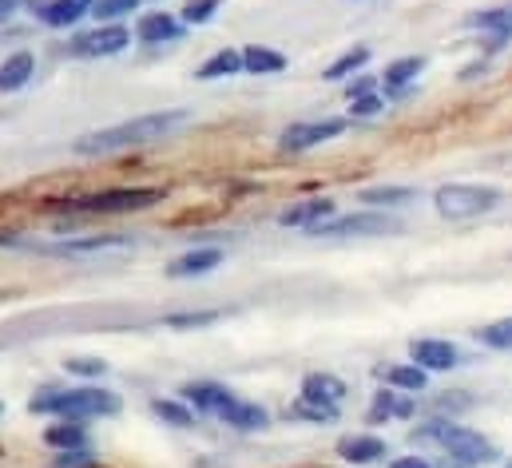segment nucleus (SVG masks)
<instances>
[{"label":"nucleus","instance_id":"nucleus-11","mask_svg":"<svg viewBox=\"0 0 512 468\" xmlns=\"http://www.w3.org/2000/svg\"><path fill=\"white\" fill-rule=\"evenodd\" d=\"M421 72H425V56H401V60L385 64V72H382L385 96H389V100H405V96L413 92V84H417Z\"/></svg>","mask_w":512,"mask_h":468},{"label":"nucleus","instance_id":"nucleus-20","mask_svg":"<svg viewBox=\"0 0 512 468\" xmlns=\"http://www.w3.org/2000/svg\"><path fill=\"white\" fill-rule=\"evenodd\" d=\"M358 203L366 207V211H397V207H409V203H417V191L413 187H366L362 195H358Z\"/></svg>","mask_w":512,"mask_h":468},{"label":"nucleus","instance_id":"nucleus-1","mask_svg":"<svg viewBox=\"0 0 512 468\" xmlns=\"http://www.w3.org/2000/svg\"><path fill=\"white\" fill-rule=\"evenodd\" d=\"M409 441L413 445H437L445 453V468H481V465H493L501 457V449L485 433H477L469 425H457L453 417L449 421L437 417V421L417 425L409 433Z\"/></svg>","mask_w":512,"mask_h":468},{"label":"nucleus","instance_id":"nucleus-34","mask_svg":"<svg viewBox=\"0 0 512 468\" xmlns=\"http://www.w3.org/2000/svg\"><path fill=\"white\" fill-rule=\"evenodd\" d=\"M219 8H223V0H187L183 4V24H207Z\"/></svg>","mask_w":512,"mask_h":468},{"label":"nucleus","instance_id":"nucleus-8","mask_svg":"<svg viewBox=\"0 0 512 468\" xmlns=\"http://www.w3.org/2000/svg\"><path fill=\"white\" fill-rule=\"evenodd\" d=\"M350 127V119H310V123H290L286 131H282V139H278V147L282 151H310V147H322V143H330V139H338L342 131Z\"/></svg>","mask_w":512,"mask_h":468},{"label":"nucleus","instance_id":"nucleus-18","mask_svg":"<svg viewBox=\"0 0 512 468\" xmlns=\"http://www.w3.org/2000/svg\"><path fill=\"white\" fill-rule=\"evenodd\" d=\"M346 393H350V389H346L342 377H334V373H306L298 397H310V401H322V405H338V409H342Z\"/></svg>","mask_w":512,"mask_h":468},{"label":"nucleus","instance_id":"nucleus-5","mask_svg":"<svg viewBox=\"0 0 512 468\" xmlns=\"http://www.w3.org/2000/svg\"><path fill=\"white\" fill-rule=\"evenodd\" d=\"M501 203V187L489 183H445L433 195V207L441 219H477L489 215Z\"/></svg>","mask_w":512,"mask_h":468},{"label":"nucleus","instance_id":"nucleus-3","mask_svg":"<svg viewBox=\"0 0 512 468\" xmlns=\"http://www.w3.org/2000/svg\"><path fill=\"white\" fill-rule=\"evenodd\" d=\"M32 413H56L64 421H84V417H116L120 413V397L112 389H96V385H84V389H48L40 397L28 401Z\"/></svg>","mask_w":512,"mask_h":468},{"label":"nucleus","instance_id":"nucleus-24","mask_svg":"<svg viewBox=\"0 0 512 468\" xmlns=\"http://www.w3.org/2000/svg\"><path fill=\"white\" fill-rule=\"evenodd\" d=\"M219 417H223V421H227L231 429H243V433L266 429V421H270L262 405H255V401H239V397H235V401H231V405H227V409H223Z\"/></svg>","mask_w":512,"mask_h":468},{"label":"nucleus","instance_id":"nucleus-36","mask_svg":"<svg viewBox=\"0 0 512 468\" xmlns=\"http://www.w3.org/2000/svg\"><path fill=\"white\" fill-rule=\"evenodd\" d=\"M374 92H378V80L374 76H362V72H358V80L346 84V100H362V96H374Z\"/></svg>","mask_w":512,"mask_h":468},{"label":"nucleus","instance_id":"nucleus-35","mask_svg":"<svg viewBox=\"0 0 512 468\" xmlns=\"http://www.w3.org/2000/svg\"><path fill=\"white\" fill-rule=\"evenodd\" d=\"M385 112V100L374 92V96H362V100H350V119H374Z\"/></svg>","mask_w":512,"mask_h":468},{"label":"nucleus","instance_id":"nucleus-26","mask_svg":"<svg viewBox=\"0 0 512 468\" xmlns=\"http://www.w3.org/2000/svg\"><path fill=\"white\" fill-rule=\"evenodd\" d=\"M243 68H247L251 76H278V72H286V56L274 52V48L251 44V48L243 52Z\"/></svg>","mask_w":512,"mask_h":468},{"label":"nucleus","instance_id":"nucleus-12","mask_svg":"<svg viewBox=\"0 0 512 468\" xmlns=\"http://www.w3.org/2000/svg\"><path fill=\"white\" fill-rule=\"evenodd\" d=\"M334 215H338V203H334V199H302V203L286 207V211L278 215V223H282V227L314 231L318 223H326V219H334Z\"/></svg>","mask_w":512,"mask_h":468},{"label":"nucleus","instance_id":"nucleus-27","mask_svg":"<svg viewBox=\"0 0 512 468\" xmlns=\"http://www.w3.org/2000/svg\"><path fill=\"white\" fill-rule=\"evenodd\" d=\"M243 72V52H235V48H219L195 76L199 80H223V76H239Z\"/></svg>","mask_w":512,"mask_h":468},{"label":"nucleus","instance_id":"nucleus-38","mask_svg":"<svg viewBox=\"0 0 512 468\" xmlns=\"http://www.w3.org/2000/svg\"><path fill=\"white\" fill-rule=\"evenodd\" d=\"M56 468H92V457H88L84 449H72V453H64V457L56 461Z\"/></svg>","mask_w":512,"mask_h":468},{"label":"nucleus","instance_id":"nucleus-25","mask_svg":"<svg viewBox=\"0 0 512 468\" xmlns=\"http://www.w3.org/2000/svg\"><path fill=\"white\" fill-rule=\"evenodd\" d=\"M370 56H374V52H370V44H354V48H346V52L326 68V80H330V84H342V80L358 76V72L370 64Z\"/></svg>","mask_w":512,"mask_h":468},{"label":"nucleus","instance_id":"nucleus-13","mask_svg":"<svg viewBox=\"0 0 512 468\" xmlns=\"http://www.w3.org/2000/svg\"><path fill=\"white\" fill-rule=\"evenodd\" d=\"M417 413V393H401V389H378L374 393V405H370V413H366V421L370 425H382V421H389V417H413Z\"/></svg>","mask_w":512,"mask_h":468},{"label":"nucleus","instance_id":"nucleus-28","mask_svg":"<svg viewBox=\"0 0 512 468\" xmlns=\"http://www.w3.org/2000/svg\"><path fill=\"white\" fill-rule=\"evenodd\" d=\"M338 405H322V401H310V397H298L290 409H286V417H298V421H314V425H334L338 421Z\"/></svg>","mask_w":512,"mask_h":468},{"label":"nucleus","instance_id":"nucleus-29","mask_svg":"<svg viewBox=\"0 0 512 468\" xmlns=\"http://www.w3.org/2000/svg\"><path fill=\"white\" fill-rule=\"evenodd\" d=\"M44 441H48L52 449H84V445H88V433H84L76 421H64V425H52V429L44 433Z\"/></svg>","mask_w":512,"mask_h":468},{"label":"nucleus","instance_id":"nucleus-15","mask_svg":"<svg viewBox=\"0 0 512 468\" xmlns=\"http://www.w3.org/2000/svg\"><path fill=\"white\" fill-rule=\"evenodd\" d=\"M179 393H183V401H191L195 409L215 413V417L235 401V393H231L227 385H219V381H191V385H183Z\"/></svg>","mask_w":512,"mask_h":468},{"label":"nucleus","instance_id":"nucleus-21","mask_svg":"<svg viewBox=\"0 0 512 468\" xmlns=\"http://www.w3.org/2000/svg\"><path fill=\"white\" fill-rule=\"evenodd\" d=\"M131 238L120 234H96V238H80V242H52V246H40L48 254H104V250H128Z\"/></svg>","mask_w":512,"mask_h":468},{"label":"nucleus","instance_id":"nucleus-6","mask_svg":"<svg viewBox=\"0 0 512 468\" xmlns=\"http://www.w3.org/2000/svg\"><path fill=\"white\" fill-rule=\"evenodd\" d=\"M401 223L389 211H354V215H334L326 223H318L314 238H366V234H397Z\"/></svg>","mask_w":512,"mask_h":468},{"label":"nucleus","instance_id":"nucleus-31","mask_svg":"<svg viewBox=\"0 0 512 468\" xmlns=\"http://www.w3.org/2000/svg\"><path fill=\"white\" fill-rule=\"evenodd\" d=\"M477 342L489 346V350H512V318H501V322H489L477 330Z\"/></svg>","mask_w":512,"mask_h":468},{"label":"nucleus","instance_id":"nucleus-33","mask_svg":"<svg viewBox=\"0 0 512 468\" xmlns=\"http://www.w3.org/2000/svg\"><path fill=\"white\" fill-rule=\"evenodd\" d=\"M223 314L219 310H203V314H171L167 326L171 330H199V326H215Z\"/></svg>","mask_w":512,"mask_h":468},{"label":"nucleus","instance_id":"nucleus-37","mask_svg":"<svg viewBox=\"0 0 512 468\" xmlns=\"http://www.w3.org/2000/svg\"><path fill=\"white\" fill-rule=\"evenodd\" d=\"M68 369L80 373V377H104L108 373V365L104 361H92V357H76V361H68Z\"/></svg>","mask_w":512,"mask_h":468},{"label":"nucleus","instance_id":"nucleus-16","mask_svg":"<svg viewBox=\"0 0 512 468\" xmlns=\"http://www.w3.org/2000/svg\"><path fill=\"white\" fill-rule=\"evenodd\" d=\"M179 32H183V20H175L171 12H147L135 24L139 44H167V40H179Z\"/></svg>","mask_w":512,"mask_h":468},{"label":"nucleus","instance_id":"nucleus-41","mask_svg":"<svg viewBox=\"0 0 512 468\" xmlns=\"http://www.w3.org/2000/svg\"><path fill=\"white\" fill-rule=\"evenodd\" d=\"M505 468H512V461H509V465H505Z\"/></svg>","mask_w":512,"mask_h":468},{"label":"nucleus","instance_id":"nucleus-14","mask_svg":"<svg viewBox=\"0 0 512 468\" xmlns=\"http://www.w3.org/2000/svg\"><path fill=\"white\" fill-rule=\"evenodd\" d=\"M338 457L346 465H378L389 457V445L374 433H354V437H342L338 441Z\"/></svg>","mask_w":512,"mask_h":468},{"label":"nucleus","instance_id":"nucleus-30","mask_svg":"<svg viewBox=\"0 0 512 468\" xmlns=\"http://www.w3.org/2000/svg\"><path fill=\"white\" fill-rule=\"evenodd\" d=\"M151 413H155L159 421L175 425V429H191V425H195V417H191V409H187L183 401H163V397H155V401H151Z\"/></svg>","mask_w":512,"mask_h":468},{"label":"nucleus","instance_id":"nucleus-2","mask_svg":"<svg viewBox=\"0 0 512 468\" xmlns=\"http://www.w3.org/2000/svg\"><path fill=\"white\" fill-rule=\"evenodd\" d=\"M187 112H155V116H135L128 123H116V127H104V131H92L84 139H76V155H112V151H128V147H143V143H155L163 135H171L175 127L187 123Z\"/></svg>","mask_w":512,"mask_h":468},{"label":"nucleus","instance_id":"nucleus-32","mask_svg":"<svg viewBox=\"0 0 512 468\" xmlns=\"http://www.w3.org/2000/svg\"><path fill=\"white\" fill-rule=\"evenodd\" d=\"M128 12H139V0H96V4H92V16H96L100 24H116V20L128 16Z\"/></svg>","mask_w":512,"mask_h":468},{"label":"nucleus","instance_id":"nucleus-7","mask_svg":"<svg viewBox=\"0 0 512 468\" xmlns=\"http://www.w3.org/2000/svg\"><path fill=\"white\" fill-rule=\"evenodd\" d=\"M465 28L481 32V56H497L505 44L512 40V4H501V8H481V12H469L465 16Z\"/></svg>","mask_w":512,"mask_h":468},{"label":"nucleus","instance_id":"nucleus-22","mask_svg":"<svg viewBox=\"0 0 512 468\" xmlns=\"http://www.w3.org/2000/svg\"><path fill=\"white\" fill-rule=\"evenodd\" d=\"M92 4H96V0H52V4L40 8V20H44L48 28H72L76 20H84V16L92 12Z\"/></svg>","mask_w":512,"mask_h":468},{"label":"nucleus","instance_id":"nucleus-9","mask_svg":"<svg viewBox=\"0 0 512 468\" xmlns=\"http://www.w3.org/2000/svg\"><path fill=\"white\" fill-rule=\"evenodd\" d=\"M409 361L421 365L425 373H449L461 365V350L445 338H413L409 342Z\"/></svg>","mask_w":512,"mask_h":468},{"label":"nucleus","instance_id":"nucleus-4","mask_svg":"<svg viewBox=\"0 0 512 468\" xmlns=\"http://www.w3.org/2000/svg\"><path fill=\"white\" fill-rule=\"evenodd\" d=\"M163 203L159 187H116V191H96L84 199H68L60 211L64 215H128V211H147Z\"/></svg>","mask_w":512,"mask_h":468},{"label":"nucleus","instance_id":"nucleus-23","mask_svg":"<svg viewBox=\"0 0 512 468\" xmlns=\"http://www.w3.org/2000/svg\"><path fill=\"white\" fill-rule=\"evenodd\" d=\"M32 76H36L32 52H12V56L0 64V92H20Z\"/></svg>","mask_w":512,"mask_h":468},{"label":"nucleus","instance_id":"nucleus-40","mask_svg":"<svg viewBox=\"0 0 512 468\" xmlns=\"http://www.w3.org/2000/svg\"><path fill=\"white\" fill-rule=\"evenodd\" d=\"M20 4H24V0H0V20H8V16L20 8Z\"/></svg>","mask_w":512,"mask_h":468},{"label":"nucleus","instance_id":"nucleus-10","mask_svg":"<svg viewBox=\"0 0 512 468\" xmlns=\"http://www.w3.org/2000/svg\"><path fill=\"white\" fill-rule=\"evenodd\" d=\"M131 44V32L124 24H100L96 32H84L72 40V52L76 56H116Z\"/></svg>","mask_w":512,"mask_h":468},{"label":"nucleus","instance_id":"nucleus-19","mask_svg":"<svg viewBox=\"0 0 512 468\" xmlns=\"http://www.w3.org/2000/svg\"><path fill=\"white\" fill-rule=\"evenodd\" d=\"M378 377H382L389 389H401V393H425L429 385V373L413 361H401V365H378Z\"/></svg>","mask_w":512,"mask_h":468},{"label":"nucleus","instance_id":"nucleus-39","mask_svg":"<svg viewBox=\"0 0 512 468\" xmlns=\"http://www.w3.org/2000/svg\"><path fill=\"white\" fill-rule=\"evenodd\" d=\"M389 468H433L425 457H397V461H389Z\"/></svg>","mask_w":512,"mask_h":468},{"label":"nucleus","instance_id":"nucleus-17","mask_svg":"<svg viewBox=\"0 0 512 468\" xmlns=\"http://www.w3.org/2000/svg\"><path fill=\"white\" fill-rule=\"evenodd\" d=\"M219 262H223V250L219 246H199V250H187L183 258H175L167 266V274L171 278H195V274H211Z\"/></svg>","mask_w":512,"mask_h":468}]
</instances>
